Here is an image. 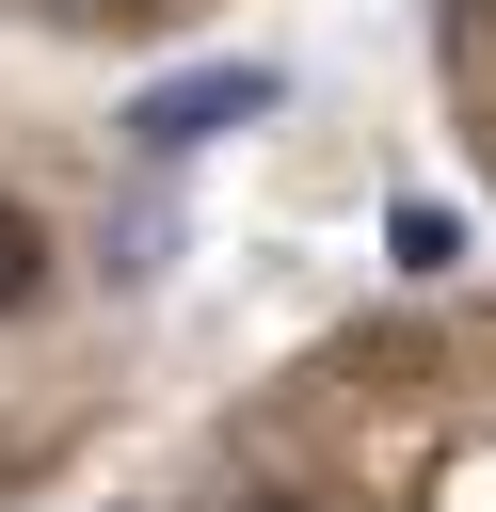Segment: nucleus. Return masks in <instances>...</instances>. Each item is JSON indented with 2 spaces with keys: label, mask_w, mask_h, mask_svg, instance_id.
Segmentation results:
<instances>
[{
  "label": "nucleus",
  "mask_w": 496,
  "mask_h": 512,
  "mask_svg": "<svg viewBox=\"0 0 496 512\" xmlns=\"http://www.w3.org/2000/svg\"><path fill=\"white\" fill-rule=\"evenodd\" d=\"M256 96H272V64H208V80H160L128 128H144V144H208V128H224V112H256Z\"/></svg>",
  "instance_id": "1"
},
{
  "label": "nucleus",
  "mask_w": 496,
  "mask_h": 512,
  "mask_svg": "<svg viewBox=\"0 0 496 512\" xmlns=\"http://www.w3.org/2000/svg\"><path fill=\"white\" fill-rule=\"evenodd\" d=\"M32 288H48V224H32V208H0V304H32Z\"/></svg>",
  "instance_id": "2"
},
{
  "label": "nucleus",
  "mask_w": 496,
  "mask_h": 512,
  "mask_svg": "<svg viewBox=\"0 0 496 512\" xmlns=\"http://www.w3.org/2000/svg\"><path fill=\"white\" fill-rule=\"evenodd\" d=\"M240 512H304V496H240Z\"/></svg>",
  "instance_id": "3"
}]
</instances>
